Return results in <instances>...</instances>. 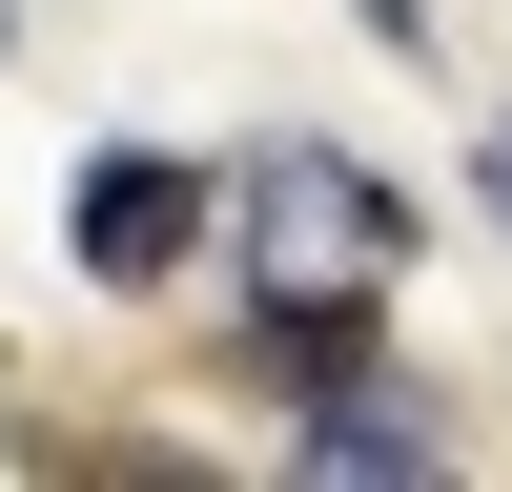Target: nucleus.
<instances>
[{
    "mask_svg": "<svg viewBox=\"0 0 512 492\" xmlns=\"http://www.w3.org/2000/svg\"><path fill=\"white\" fill-rule=\"evenodd\" d=\"M472 185H492V205H512V123H492V144H472Z\"/></svg>",
    "mask_w": 512,
    "mask_h": 492,
    "instance_id": "nucleus-6",
    "label": "nucleus"
},
{
    "mask_svg": "<svg viewBox=\"0 0 512 492\" xmlns=\"http://www.w3.org/2000/svg\"><path fill=\"white\" fill-rule=\"evenodd\" d=\"M205 226H226V246H246L267 287H390V267H410V205L369 185L349 144H246Z\"/></svg>",
    "mask_w": 512,
    "mask_h": 492,
    "instance_id": "nucleus-1",
    "label": "nucleus"
},
{
    "mask_svg": "<svg viewBox=\"0 0 512 492\" xmlns=\"http://www.w3.org/2000/svg\"><path fill=\"white\" fill-rule=\"evenodd\" d=\"M205 369H226L246 410H308V390H369V369H390V328H369V287H267Z\"/></svg>",
    "mask_w": 512,
    "mask_h": 492,
    "instance_id": "nucleus-3",
    "label": "nucleus"
},
{
    "mask_svg": "<svg viewBox=\"0 0 512 492\" xmlns=\"http://www.w3.org/2000/svg\"><path fill=\"white\" fill-rule=\"evenodd\" d=\"M205 205H226V164H164V144H82V185H62V246H82V287H164L205 246Z\"/></svg>",
    "mask_w": 512,
    "mask_h": 492,
    "instance_id": "nucleus-2",
    "label": "nucleus"
},
{
    "mask_svg": "<svg viewBox=\"0 0 512 492\" xmlns=\"http://www.w3.org/2000/svg\"><path fill=\"white\" fill-rule=\"evenodd\" d=\"M349 21H369V41H431V0H349Z\"/></svg>",
    "mask_w": 512,
    "mask_h": 492,
    "instance_id": "nucleus-5",
    "label": "nucleus"
},
{
    "mask_svg": "<svg viewBox=\"0 0 512 492\" xmlns=\"http://www.w3.org/2000/svg\"><path fill=\"white\" fill-rule=\"evenodd\" d=\"M287 431H308V472H451V431L390 390V369H369V390H308Z\"/></svg>",
    "mask_w": 512,
    "mask_h": 492,
    "instance_id": "nucleus-4",
    "label": "nucleus"
},
{
    "mask_svg": "<svg viewBox=\"0 0 512 492\" xmlns=\"http://www.w3.org/2000/svg\"><path fill=\"white\" fill-rule=\"evenodd\" d=\"M0 62H21V0H0Z\"/></svg>",
    "mask_w": 512,
    "mask_h": 492,
    "instance_id": "nucleus-7",
    "label": "nucleus"
}]
</instances>
